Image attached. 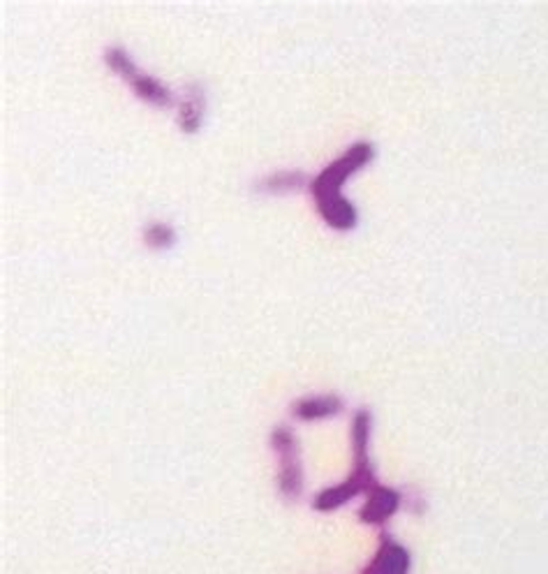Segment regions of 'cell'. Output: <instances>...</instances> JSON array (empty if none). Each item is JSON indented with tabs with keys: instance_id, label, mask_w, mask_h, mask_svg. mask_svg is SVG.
<instances>
[{
	"instance_id": "obj_1",
	"label": "cell",
	"mask_w": 548,
	"mask_h": 574,
	"mask_svg": "<svg viewBox=\"0 0 548 574\" xmlns=\"http://www.w3.org/2000/svg\"><path fill=\"white\" fill-rule=\"evenodd\" d=\"M373 156H375V146L370 142H356L354 146L348 148V154L333 160L327 170L310 183L317 209L331 228L352 230L356 225L358 213L352 207V201L340 195V188H343L345 179L354 174L358 167L370 162Z\"/></svg>"
},
{
	"instance_id": "obj_2",
	"label": "cell",
	"mask_w": 548,
	"mask_h": 574,
	"mask_svg": "<svg viewBox=\"0 0 548 574\" xmlns=\"http://www.w3.org/2000/svg\"><path fill=\"white\" fill-rule=\"evenodd\" d=\"M271 448L278 454V491L288 503H296L304 493V466H301L299 440L290 426H276L271 433Z\"/></svg>"
},
{
	"instance_id": "obj_3",
	"label": "cell",
	"mask_w": 548,
	"mask_h": 574,
	"mask_svg": "<svg viewBox=\"0 0 548 574\" xmlns=\"http://www.w3.org/2000/svg\"><path fill=\"white\" fill-rule=\"evenodd\" d=\"M105 59H107V63L113 70L121 74V77H125L132 84V88L137 90L139 98L154 102V105H169V102H172V93H169V88L162 86L158 80L148 77V74L139 72L137 65L130 61V56L121 47H111L107 51Z\"/></svg>"
},
{
	"instance_id": "obj_4",
	"label": "cell",
	"mask_w": 548,
	"mask_h": 574,
	"mask_svg": "<svg viewBox=\"0 0 548 574\" xmlns=\"http://www.w3.org/2000/svg\"><path fill=\"white\" fill-rule=\"evenodd\" d=\"M370 433H373V413L368 407H362L356 411L352 417V459H354V468L352 477L362 479L368 489L377 487V473L373 468V459H370Z\"/></svg>"
},
{
	"instance_id": "obj_5",
	"label": "cell",
	"mask_w": 548,
	"mask_h": 574,
	"mask_svg": "<svg viewBox=\"0 0 548 574\" xmlns=\"http://www.w3.org/2000/svg\"><path fill=\"white\" fill-rule=\"evenodd\" d=\"M410 570L412 553L407 551V547H403L393 535L382 533L375 555L358 574H410Z\"/></svg>"
},
{
	"instance_id": "obj_6",
	"label": "cell",
	"mask_w": 548,
	"mask_h": 574,
	"mask_svg": "<svg viewBox=\"0 0 548 574\" xmlns=\"http://www.w3.org/2000/svg\"><path fill=\"white\" fill-rule=\"evenodd\" d=\"M403 493L393 487L377 485L366 493V503L358 510V518L368 526H385L389 518L401 510Z\"/></svg>"
},
{
	"instance_id": "obj_7",
	"label": "cell",
	"mask_w": 548,
	"mask_h": 574,
	"mask_svg": "<svg viewBox=\"0 0 548 574\" xmlns=\"http://www.w3.org/2000/svg\"><path fill=\"white\" fill-rule=\"evenodd\" d=\"M345 403L336 394H315V396H304L294 401L292 415L299 422H317V419H329L336 417L343 411Z\"/></svg>"
},
{
	"instance_id": "obj_8",
	"label": "cell",
	"mask_w": 548,
	"mask_h": 574,
	"mask_svg": "<svg viewBox=\"0 0 548 574\" xmlns=\"http://www.w3.org/2000/svg\"><path fill=\"white\" fill-rule=\"evenodd\" d=\"M362 493H368L366 485H362V481H358L356 477H348L343 481H338V485L329 487V489H322L319 491L315 498H313V508L317 512H333L338 508H343L348 505L350 500H354L356 496H362Z\"/></svg>"
},
{
	"instance_id": "obj_9",
	"label": "cell",
	"mask_w": 548,
	"mask_h": 574,
	"mask_svg": "<svg viewBox=\"0 0 548 574\" xmlns=\"http://www.w3.org/2000/svg\"><path fill=\"white\" fill-rule=\"evenodd\" d=\"M202 109H204V96H202V93L199 90H191V93H187V98L183 100L181 114H179V121L187 130V133H193V130L199 127Z\"/></svg>"
},
{
	"instance_id": "obj_10",
	"label": "cell",
	"mask_w": 548,
	"mask_h": 574,
	"mask_svg": "<svg viewBox=\"0 0 548 574\" xmlns=\"http://www.w3.org/2000/svg\"><path fill=\"white\" fill-rule=\"evenodd\" d=\"M306 183V176L299 174V172H278L273 176H269L264 181V188L267 191H294L301 188V185Z\"/></svg>"
},
{
	"instance_id": "obj_11",
	"label": "cell",
	"mask_w": 548,
	"mask_h": 574,
	"mask_svg": "<svg viewBox=\"0 0 548 574\" xmlns=\"http://www.w3.org/2000/svg\"><path fill=\"white\" fill-rule=\"evenodd\" d=\"M146 241H148V246H156V248H167V246H172L174 244V230L165 225V222H154V225H148L146 232H144Z\"/></svg>"
}]
</instances>
